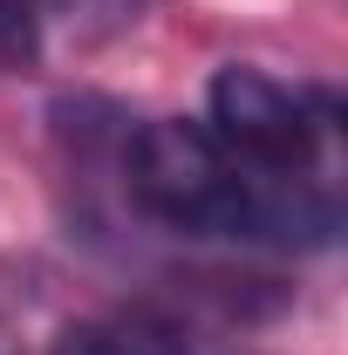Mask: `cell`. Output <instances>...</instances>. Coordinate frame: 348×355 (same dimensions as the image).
Returning <instances> with one entry per match:
<instances>
[{
	"label": "cell",
	"mask_w": 348,
	"mask_h": 355,
	"mask_svg": "<svg viewBox=\"0 0 348 355\" xmlns=\"http://www.w3.org/2000/svg\"><path fill=\"white\" fill-rule=\"evenodd\" d=\"M205 130L260 171L314 178L328 144H335V96L280 83V76L246 69V62H225L205 89Z\"/></svg>",
	"instance_id": "7a4b0ae2"
},
{
	"label": "cell",
	"mask_w": 348,
	"mask_h": 355,
	"mask_svg": "<svg viewBox=\"0 0 348 355\" xmlns=\"http://www.w3.org/2000/svg\"><path fill=\"white\" fill-rule=\"evenodd\" d=\"M0 355H21V349H14V335H7V321H0Z\"/></svg>",
	"instance_id": "277c9868"
},
{
	"label": "cell",
	"mask_w": 348,
	"mask_h": 355,
	"mask_svg": "<svg viewBox=\"0 0 348 355\" xmlns=\"http://www.w3.org/2000/svg\"><path fill=\"white\" fill-rule=\"evenodd\" d=\"M130 198L191 239H253V246H335L342 205L321 178H287L232 157L205 123L157 116L123 144Z\"/></svg>",
	"instance_id": "6da1fadb"
},
{
	"label": "cell",
	"mask_w": 348,
	"mask_h": 355,
	"mask_svg": "<svg viewBox=\"0 0 348 355\" xmlns=\"http://www.w3.org/2000/svg\"><path fill=\"white\" fill-rule=\"evenodd\" d=\"M55 355H184V342H177L157 314H110V321L62 328Z\"/></svg>",
	"instance_id": "3957f363"
}]
</instances>
